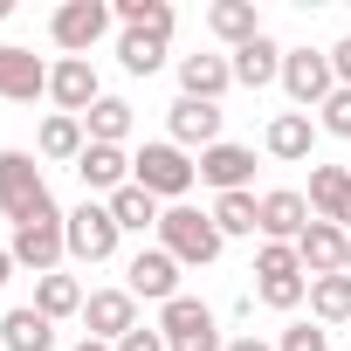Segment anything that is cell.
I'll list each match as a JSON object with an SVG mask.
<instances>
[{
  "mask_svg": "<svg viewBox=\"0 0 351 351\" xmlns=\"http://www.w3.org/2000/svg\"><path fill=\"white\" fill-rule=\"evenodd\" d=\"M158 248L180 262V269H207V262L221 255V228H214V214H200V207H165Z\"/></svg>",
  "mask_w": 351,
  "mask_h": 351,
  "instance_id": "obj_1",
  "label": "cell"
},
{
  "mask_svg": "<svg viewBox=\"0 0 351 351\" xmlns=\"http://www.w3.org/2000/svg\"><path fill=\"white\" fill-rule=\"evenodd\" d=\"M8 255H14L21 269H35V276H56V262L69 255V214H62V207H42L35 221H21V228H14Z\"/></svg>",
  "mask_w": 351,
  "mask_h": 351,
  "instance_id": "obj_2",
  "label": "cell"
},
{
  "mask_svg": "<svg viewBox=\"0 0 351 351\" xmlns=\"http://www.w3.org/2000/svg\"><path fill=\"white\" fill-rule=\"evenodd\" d=\"M42 207H56V200H49V180H42V165H35L28 152H0V214L21 228V221H35Z\"/></svg>",
  "mask_w": 351,
  "mask_h": 351,
  "instance_id": "obj_3",
  "label": "cell"
},
{
  "mask_svg": "<svg viewBox=\"0 0 351 351\" xmlns=\"http://www.w3.org/2000/svg\"><path fill=\"white\" fill-rule=\"evenodd\" d=\"M193 180H200V165H193L180 145H145V152L131 158V186H145L152 200H180Z\"/></svg>",
  "mask_w": 351,
  "mask_h": 351,
  "instance_id": "obj_4",
  "label": "cell"
},
{
  "mask_svg": "<svg viewBox=\"0 0 351 351\" xmlns=\"http://www.w3.org/2000/svg\"><path fill=\"white\" fill-rule=\"evenodd\" d=\"M158 330H165V351H228L221 344V324L200 296H172L158 310Z\"/></svg>",
  "mask_w": 351,
  "mask_h": 351,
  "instance_id": "obj_5",
  "label": "cell"
},
{
  "mask_svg": "<svg viewBox=\"0 0 351 351\" xmlns=\"http://www.w3.org/2000/svg\"><path fill=\"white\" fill-rule=\"evenodd\" d=\"M282 90H289V104L296 110H324L330 104V90H337V69H330V56H317V49H289L282 56Z\"/></svg>",
  "mask_w": 351,
  "mask_h": 351,
  "instance_id": "obj_6",
  "label": "cell"
},
{
  "mask_svg": "<svg viewBox=\"0 0 351 351\" xmlns=\"http://www.w3.org/2000/svg\"><path fill=\"white\" fill-rule=\"evenodd\" d=\"M104 28H110V8H104V0H69V8H56V21H49L56 49H69V56H90V49L104 42Z\"/></svg>",
  "mask_w": 351,
  "mask_h": 351,
  "instance_id": "obj_7",
  "label": "cell"
},
{
  "mask_svg": "<svg viewBox=\"0 0 351 351\" xmlns=\"http://www.w3.org/2000/svg\"><path fill=\"white\" fill-rule=\"evenodd\" d=\"M117 221H110V207H97V200H83L76 214H69V255L76 262H110L117 255Z\"/></svg>",
  "mask_w": 351,
  "mask_h": 351,
  "instance_id": "obj_8",
  "label": "cell"
},
{
  "mask_svg": "<svg viewBox=\"0 0 351 351\" xmlns=\"http://www.w3.org/2000/svg\"><path fill=\"white\" fill-rule=\"evenodd\" d=\"M49 97L62 104V117H90V104H104V90H97V69H90V56H62V62L49 69Z\"/></svg>",
  "mask_w": 351,
  "mask_h": 351,
  "instance_id": "obj_9",
  "label": "cell"
},
{
  "mask_svg": "<svg viewBox=\"0 0 351 351\" xmlns=\"http://www.w3.org/2000/svg\"><path fill=\"white\" fill-rule=\"evenodd\" d=\"M83 324H90V337L124 344V337L138 330V296H131V289H97V296L83 303Z\"/></svg>",
  "mask_w": 351,
  "mask_h": 351,
  "instance_id": "obj_10",
  "label": "cell"
},
{
  "mask_svg": "<svg viewBox=\"0 0 351 351\" xmlns=\"http://www.w3.org/2000/svg\"><path fill=\"white\" fill-rule=\"evenodd\" d=\"M344 248H351V234H344L337 221H310V228H303V241H296L303 276H310V282H317V276H344Z\"/></svg>",
  "mask_w": 351,
  "mask_h": 351,
  "instance_id": "obj_11",
  "label": "cell"
},
{
  "mask_svg": "<svg viewBox=\"0 0 351 351\" xmlns=\"http://www.w3.org/2000/svg\"><path fill=\"white\" fill-rule=\"evenodd\" d=\"M49 90V69H42V56L35 49H0V97H8V104H35Z\"/></svg>",
  "mask_w": 351,
  "mask_h": 351,
  "instance_id": "obj_12",
  "label": "cell"
},
{
  "mask_svg": "<svg viewBox=\"0 0 351 351\" xmlns=\"http://www.w3.org/2000/svg\"><path fill=\"white\" fill-rule=\"evenodd\" d=\"M317 214H310V200L303 193H289V186H276V193H262V234L269 241H303V228H310Z\"/></svg>",
  "mask_w": 351,
  "mask_h": 351,
  "instance_id": "obj_13",
  "label": "cell"
},
{
  "mask_svg": "<svg viewBox=\"0 0 351 351\" xmlns=\"http://www.w3.org/2000/svg\"><path fill=\"white\" fill-rule=\"evenodd\" d=\"M76 180H83L90 193H124V186H131V158H124V145H83Z\"/></svg>",
  "mask_w": 351,
  "mask_h": 351,
  "instance_id": "obj_14",
  "label": "cell"
},
{
  "mask_svg": "<svg viewBox=\"0 0 351 351\" xmlns=\"http://www.w3.org/2000/svg\"><path fill=\"white\" fill-rule=\"evenodd\" d=\"M124 276H131V282H124L131 296H152V303H172V296H180V262H172L165 248H145Z\"/></svg>",
  "mask_w": 351,
  "mask_h": 351,
  "instance_id": "obj_15",
  "label": "cell"
},
{
  "mask_svg": "<svg viewBox=\"0 0 351 351\" xmlns=\"http://www.w3.org/2000/svg\"><path fill=\"white\" fill-rule=\"evenodd\" d=\"M172 145H200V152H214L221 145V104H193V97H180L172 104Z\"/></svg>",
  "mask_w": 351,
  "mask_h": 351,
  "instance_id": "obj_16",
  "label": "cell"
},
{
  "mask_svg": "<svg viewBox=\"0 0 351 351\" xmlns=\"http://www.w3.org/2000/svg\"><path fill=\"white\" fill-rule=\"evenodd\" d=\"M248 172H255V152H248V145H214V152H200V180L221 186V193H248Z\"/></svg>",
  "mask_w": 351,
  "mask_h": 351,
  "instance_id": "obj_17",
  "label": "cell"
},
{
  "mask_svg": "<svg viewBox=\"0 0 351 351\" xmlns=\"http://www.w3.org/2000/svg\"><path fill=\"white\" fill-rule=\"evenodd\" d=\"M228 83H234V62H228V56H186V62H180V90H186L193 104H221Z\"/></svg>",
  "mask_w": 351,
  "mask_h": 351,
  "instance_id": "obj_18",
  "label": "cell"
},
{
  "mask_svg": "<svg viewBox=\"0 0 351 351\" xmlns=\"http://www.w3.org/2000/svg\"><path fill=\"white\" fill-rule=\"evenodd\" d=\"M282 56H289V49H276L269 35H255L248 49H234V83H248V90H269V83H282Z\"/></svg>",
  "mask_w": 351,
  "mask_h": 351,
  "instance_id": "obj_19",
  "label": "cell"
},
{
  "mask_svg": "<svg viewBox=\"0 0 351 351\" xmlns=\"http://www.w3.org/2000/svg\"><path fill=\"white\" fill-rule=\"evenodd\" d=\"M207 28H214L221 42L248 49V42L262 35V14H255V0H214V8H207Z\"/></svg>",
  "mask_w": 351,
  "mask_h": 351,
  "instance_id": "obj_20",
  "label": "cell"
},
{
  "mask_svg": "<svg viewBox=\"0 0 351 351\" xmlns=\"http://www.w3.org/2000/svg\"><path fill=\"white\" fill-rule=\"evenodd\" d=\"M0 337H8V351H56V324H49L35 303L0 317Z\"/></svg>",
  "mask_w": 351,
  "mask_h": 351,
  "instance_id": "obj_21",
  "label": "cell"
},
{
  "mask_svg": "<svg viewBox=\"0 0 351 351\" xmlns=\"http://www.w3.org/2000/svg\"><path fill=\"white\" fill-rule=\"evenodd\" d=\"M344 193H351V172L344 165H310V193L303 200H310L317 221H337L344 214Z\"/></svg>",
  "mask_w": 351,
  "mask_h": 351,
  "instance_id": "obj_22",
  "label": "cell"
},
{
  "mask_svg": "<svg viewBox=\"0 0 351 351\" xmlns=\"http://www.w3.org/2000/svg\"><path fill=\"white\" fill-rule=\"evenodd\" d=\"M83 138H90V145H124V138H131V104H124V97H104V104H90V117H83Z\"/></svg>",
  "mask_w": 351,
  "mask_h": 351,
  "instance_id": "obj_23",
  "label": "cell"
},
{
  "mask_svg": "<svg viewBox=\"0 0 351 351\" xmlns=\"http://www.w3.org/2000/svg\"><path fill=\"white\" fill-rule=\"evenodd\" d=\"M104 207H110V221H117L124 234H145V228H158V221H165V214H158V200H152L145 186H124V193H110Z\"/></svg>",
  "mask_w": 351,
  "mask_h": 351,
  "instance_id": "obj_24",
  "label": "cell"
},
{
  "mask_svg": "<svg viewBox=\"0 0 351 351\" xmlns=\"http://www.w3.org/2000/svg\"><path fill=\"white\" fill-rule=\"evenodd\" d=\"M214 228H221V241L228 234H262V200L255 193H221L214 200Z\"/></svg>",
  "mask_w": 351,
  "mask_h": 351,
  "instance_id": "obj_25",
  "label": "cell"
},
{
  "mask_svg": "<svg viewBox=\"0 0 351 351\" xmlns=\"http://www.w3.org/2000/svg\"><path fill=\"white\" fill-rule=\"evenodd\" d=\"M165 42H172V35H152V28H124L117 56H124V69H131V76H152V69L165 62Z\"/></svg>",
  "mask_w": 351,
  "mask_h": 351,
  "instance_id": "obj_26",
  "label": "cell"
},
{
  "mask_svg": "<svg viewBox=\"0 0 351 351\" xmlns=\"http://www.w3.org/2000/svg\"><path fill=\"white\" fill-rule=\"evenodd\" d=\"M310 138H317V131H310V110H282V117L269 124V152H276V158H310Z\"/></svg>",
  "mask_w": 351,
  "mask_h": 351,
  "instance_id": "obj_27",
  "label": "cell"
},
{
  "mask_svg": "<svg viewBox=\"0 0 351 351\" xmlns=\"http://www.w3.org/2000/svg\"><path fill=\"white\" fill-rule=\"evenodd\" d=\"M83 303H90V296L76 289V276H42V282H35V310H42L49 324H56V317H76Z\"/></svg>",
  "mask_w": 351,
  "mask_h": 351,
  "instance_id": "obj_28",
  "label": "cell"
},
{
  "mask_svg": "<svg viewBox=\"0 0 351 351\" xmlns=\"http://www.w3.org/2000/svg\"><path fill=\"white\" fill-rule=\"evenodd\" d=\"M310 310H317V324H344L351 317V276H317L310 282Z\"/></svg>",
  "mask_w": 351,
  "mask_h": 351,
  "instance_id": "obj_29",
  "label": "cell"
},
{
  "mask_svg": "<svg viewBox=\"0 0 351 351\" xmlns=\"http://www.w3.org/2000/svg\"><path fill=\"white\" fill-rule=\"evenodd\" d=\"M83 145H90V138H83V117H62V110H56V117L42 124V158H83Z\"/></svg>",
  "mask_w": 351,
  "mask_h": 351,
  "instance_id": "obj_30",
  "label": "cell"
},
{
  "mask_svg": "<svg viewBox=\"0 0 351 351\" xmlns=\"http://www.w3.org/2000/svg\"><path fill=\"white\" fill-rule=\"evenodd\" d=\"M124 28H152V35H172V8H165V0H117V8H110Z\"/></svg>",
  "mask_w": 351,
  "mask_h": 351,
  "instance_id": "obj_31",
  "label": "cell"
},
{
  "mask_svg": "<svg viewBox=\"0 0 351 351\" xmlns=\"http://www.w3.org/2000/svg\"><path fill=\"white\" fill-rule=\"evenodd\" d=\"M310 296V276H262V303L269 310H296Z\"/></svg>",
  "mask_w": 351,
  "mask_h": 351,
  "instance_id": "obj_32",
  "label": "cell"
},
{
  "mask_svg": "<svg viewBox=\"0 0 351 351\" xmlns=\"http://www.w3.org/2000/svg\"><path fill=\"white\" fill-rule=\"evenodd\" d=\"M255 276H303V255H296L289 241H262V255H255Z\"/></svg>",
  "mask_w": 351,
  "mask_h": 351,
  "instance_id": "obj_33",
  "label": "cell"
},
{
  "mask_svg": "<svg viewBox=\"0 0 351 351\" xmlns=\"http://www.w3.org/2000/svg\"><path fill=\"white\" fill-rule=\"evenodd\" d=\"M276 351H330V330H324V324H289Z\"/></svg>",
  "mask_w": 351,
  "mask_h": 351,
  "instance_id": "obj_34",
  "label": "cell"
},
{
  "mask_svg": "<svg viewBox=\"0 0 351 351\" xmlns=\"http://www.w3.org/2000/svg\"><path fill=\"white\" fill-rule=\"evenodd\" d=\"M324 131H330V138H351V90H330V104H324Z\"/></svg>",
  "mask_w": 351,
  "mask_h": 351,
  "instance_id": "obj_35",
  "label": "cell"
},
{
  "mask_svg": "<svg viewBox=\"0 0 351 351\" xmlns=\"http://www.w3.org/2000/svg\"><path fill=\"white\" fill-rule=\"evenodd\" d=\"M117 351H165V330H145V324H138V330H131Z\"/></svg>",
  "mask_w": 351,
  "mask_h": 351,
  "instance_id": "obj_36",
  "label": "cell"
},
{
  "mask_svg": "<svg viewBox=\"0 0 351 351\" xmlns=\"http://www.w3.org/2000/svg\"><path fill=\"white\" fill-rule=\"evenodd\" d=\"M330 69H337V90H351V35L330 49Z\"/></svg>",
  "mask_w": 351,
  "mask_h": 351,
  "instance_id": "obj_37",
  "label": "cell"
},
{
  "mask_svg": "<svg viewBox=\"0 0 351 351\" xmlns=\"http://www.w3.org/2000/svg\"><path fill=\"white\" fill-rule=\"evenodd\" d=\"M228 351H276V344H262V337H234Z\"/></svg>",
  "mask_w": 351,
  "mask_h": 351,
  "instance_id": "obj_38",
  "label": "cell"
},
{
  "mask_svg": "<svg viewBox=\"0 0 351 351\" xmlns=\"http://www.w3.org/2000/svg\"><path fill=\"white\" fill-rule=\"evenodd\" d=\"M69 351H117V344H104V337H83V344H69Z\"/></svg>",
  "mask_w": 351,
  "mask_h": 351,
  "instance_id": "obj_39",
  "label": "cell"
},
{
  "mask_svg": "<svg viewBox=\"0 0 351 351\" xmlns=\"http://www.w3.org/2000/svg\"><path fill=\"white\" fill-rule=\"evenodd\" d=\"M8 276H14V255H8V248H0V282H8Z\"/></svg>",
  "mask_w": 351,
  "mask_h": 351,
  "instance_id": "obj_40",
  "label": "cell"
},
{
  "mask_svg": "<svg viewBox=\"0 0 351 351\" xmlns=\"http://www.w3.org/2000/svg\"><path fill=\"white\" fill-rule=\"evenodd\" d=\"M337 228H344V234H351V193H344V214H337Z\"/></svg>",
  "mask_w": 351,
  "mask_h": 351,
  "instance_id": "obj_41",
  "label": "cell"
},
{
  "mask_svg": "<svg viewBox=\"0 0 351 351\" xmlns=\"http://www.w3.org/2000/svg\"><path fill=\"white\" fill-rule=\"evenodd\" d=\"M8 14H14V8H8V0H0V21H8Z\"/></svg>",
  "mask_w": 351,
  "mask_h": 351,
  "instance_id": "obj_42",
  "label": "cell"
},
{
  "mask_svg": "<svg viewBox=\"0 0 351 351\" xmlns=\"http://www.w3.org/2000/svg\"><path fill=\"white\" fill-rule=\"evenodd\" d=\"M344 276H351V248H344Z\"/></svg>",
  "mask_w": 351,
  "mask_h": 351,
  "instance_id": "obj_43",
  "label": "cell"
}]
</instances>
